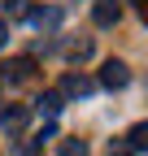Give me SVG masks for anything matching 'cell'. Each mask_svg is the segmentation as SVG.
Wrapping results in <instances>:
<instances>
[{"label": "cell", "instance_id": "6", "mask_svg": "<svg viewBox=\"0 0 148 156\" xmlns=\"http://www.w3.org/2000/svg\"><path fill=\"white\" fill-rule=\"evenodd\" d=\"M5 78H13V83H31V78H35V61H31V56H17Z\"/></svg>", "mask_w": 148, "mask_h": 156}, {"label": "cell", "instance_id": "3", "mask_svg": "<svg viewBox=\"0 0 148 156\" xmlns=\"http://www.w3.org/2000/svg\"><path fill=\"white\" fill-rule=\"evenodd\" d=\"M91 17H96V26H118V17H122V5H118V0H96Z\"/></svg>", "mask_w": 148, "mask_h": 156}, {"label": "cell", "instance_id": "13", "mask_svg": "<svg viewBox=\"0 0 148 156\" xmlns=\"http://www.w3.org/2000/svg\"><path fill=\"white\" fill-rule=\"evenodd\" d=\"M5 44H9V22L0 17V48H5Z\"/></svg>", "mask_w": 148, "mask_h": 156}, {"label": "cell", "instance_id": "10", "mask_svg": "<svg viewBox=\"0 0 148 156\" xmlns=\"http://www.w3.org/2000/svg\"><path fill=\"white\" fill-rule=\"evenodd\" d=\"M57 152H61V156H87V143H83V139H61Z\"/></svg>", "mask_w": 148, "mask_h": 156}, {"label": "cell", "instance_id": "8", "mask_svg": "<svg viewBox=\"0 0 148 156\" xmlns=\"http://www.w3.org/2000/svg\"><path fill=\"white\" fill-rule=\"evenodd\" d=\"M126 143H131L135 152H148V122H135L131 130H126Z\"/></svg>", "mask_w": 148, "mask_h": 156}, {"label": "cell", "instance_id": "7", "mask_svg": "<svg viewBox=\"0 0 148 156\" xmlns=\"http://www.w3.org/2000/svg\"><path fill=\"white\" fill-rule=\"evenodd\" d=\"M61 104H65V95H61V91H44L39 100H35V108L48 113V117H57V113H61Z\"/></svg>", "mask_w": 148, "mask_h": 156}, {"label": "cell", "instance_id": "1", "mask_svg": "<svg viewBox=\"0 0 148 156\" xmlns=\"http://www.w3.org/2000/svg\"><path fill=\"white\" fill-rule=\"evenodd\" d=\"M91 91H96V83H91L87 74H74V69H70V74L61 78V95H70V100H87Z\"/></svg>", "mask_w": 148, "mask_h": 156}, {"label": "cell", "instance_id": "11", "mask_svg": "<svg viewBox=\"0 0 148 156\" xmlns=\"http://www.w3.org/2000/svg\"><path fill=\"white\" fill-rule=\"evenodd\" d=\"M109 156H135V147L126 139H113V143H109Z\"/></svg>", "mask_w": 148, "mask_h": 156}, {"label": "cell", "instance_id": "5", "mask_svg": "<svg viewBox=\"0 0 148 156\" xmlns=\"http://www.w3.org/2000/svg\"><path fill=\"white\" fill-rule=\"evenodd\" d=\"M31 26H39V30H57V26H61V9H31Z\"/></svg>", "mask_w": 148, "mask_h": 156}, {"label": "cell", "instance_id": "15", "mask_svg": "<svg viewBox=\"0 0 148 156\" xmlns=\"http://www.w3.org/2000/svg\"><path fill=\"white\" fill-rule=\"evenodd\" d=\"M0 5H9V0H0Z\"/></svg>", "mask_w": 148, "mask_h": 156}, {"label": "cell", "instance_id": "9", "mask_svg": "<svg viewBox=\"0 0 148 156\" xmlns=\"http://www.w3.org/2000/svg\"><path fill=\"white\" fill-rule=\"evenodd\" d=\"M83 56H91V39H87V35L65 44V61H83Z\"/></svg>", "mask_w": 148, "mask_h": 156}, {"label": "cell", "instance_id": "14", "mask_svg": "<svg viewBox=\"0 0 148 156\" xmlns=\"http://www.w3.org/2000/svg\"><path fill=\"white\" fill-rule=\"evenodd\" d=\"M135 9H139V13H144V17H148V0H135Z\"/></svg>", "mask_w": 148, "mask_h": 156}, {"label": "cell", "instance_id": "2", "mask_svg": "<svg viewBox=\"0 0 148 156\" xmlns=\"http://www.w3.org/2000/svg\"><path fill=\"white\" fill-rule=\"evenodd\" d=\"M126 83H131V69H126L122 61H105V65H100V87H109V91H122Z\"/></svg>", "mask_w": 148, "mask_h": 156}, {"label": "cell", "instance_id": "4", "mask_svg": "<svg viewBox=\"0 0 148 156\" xmlns=\"http://www.w3.org/2000/svg\"><path fill=\"white\" fill-rule=\"evenodd\" d=\"M26 117H31V108H26V104H13V108H0V126H5L9 134H17V130L26 126Z\"/></svg>", "mask_w": 148, "mask_h": 156}, {"label": "cell", "instance_id": "12", "mask_svg": "<svg viewBox=\"0 0 148 156\" xmlns=\"http://www.w3.org/2000/svg\"><path fill=\"white\" fill-rule=\"evenodd\" d=\"M35 152H39V143H35V139H26V143H17V156H35Z\"/></svg>", "mask_w": 148, "mask_h": 156}]
</instances>
